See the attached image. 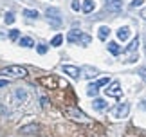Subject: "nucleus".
I'll return each instance as SVG.
<instances>
[{
	"label": "nucleus",
	"instance_id": "aec40b11",
	"mask_svg": "<svg viewBox=\"0 0 146 137\" xmlns=\"http://www.w3.org/2000/svg\"><path fill=\"white\" fill-rule=\"evenodd\" d=\"M15 96H16L18 99H22V101H25V99H27V94L24 92V90H20V88L16 90V92H15Z\"/></svg>",
	"mask_w": 146,
	"mask_h": 137
},
{
	"label": "nucleus",
	"instance_id": "b1692460",
	"mask_svg": "<svg viewBox=\"0 0 146 137\" xmlns=\"http://www.w3.org/2000/svg\"><path fill=\"white\" fill-rule=\"evenodd\" d=\"M13 22H15V15L7 13V15H5V24H13Z\"/></svg>",
	"mask_w": 146,
	"mask_h": 137
},
{
	"label": "nucleus",
	"instance_id": "2eb2a0df",
	"mask_svg": "<svg viewBox=\"0 0 146 137\" xmlns=\"http://www.w3.org/2000/svg\"><path fill=\"white\" fill-rule=\"evenodd\" d=\"M20 45H22V47H33L35 42H33V38L25 36V38H20Z\"/></svg>",
	"mask_w": 146,
	"mask_h": 137
},
{
	"label": "nucleus",
	"instance_id": "f257e3e1",
	"mask_svg": "<svg viewBox=\"0 0 146 137\" xmlns=\"http://www.w3.org/2000/svg\"><path fill=\"white\" fill-rule=\"evenodd\" d=\"M0 74L5 78H11V79H16V78H25L27 76V70L24 67H20V65H9V67H5L0 70Z\"/></svg>",
	"mask_w": 146,
	"mask_h": 137
},
{
	"label": "nucleus",
	"instance_id": "6e6552de",
	"mask_svg": "<svg viewBox=\"0 0 146 137\" xmlns=\"http://www.w3.org/2000/svg\"><path fill=\"white\" fill-rule=\"evenodd\" d=\"M61 68H63V72L69 74V76H72V78H80V68H78V67H74V65H63Z\"/></svg>",
	"mask_w": 146,
	"mask_h": 137
},
{
	"label": "nucleus",
	"instance_id": "dca6fc26",
	"mask_svg": "<svg viewBox=\"0 0 146 137\" xmlns=\"http://www.w3.org/2000/svg\"><path fill=\"white\" fill-rule=\"evenodd\" d=\"M108 51H110L112 54H119V53H121V47H119L115 42H110V43H108Z\"/></svg>",
	"mask_w": 146,
	"mask_h": 137
},
{
	"label": "nucleus",
	"instance_id": "9d476101",
	"mask_svg": "<svg viewBox=\"0 0 146 137\" xmlns=\"http://www.w3.org/2000/svg\"><path fill=\"white\" fill-rule=\"evenodd\" d=\"M94 7H96V2H94V0H83V2H81V9L85 11V13L94 11Z\"/></svg>",
	"mask_w": 146,
	"mask_h": 137
},
{
	"label": "nucleus",
	"instance_id": "412c9836",
	"mask_svg": "<svg viewBox=\"0 0 146 137\" xmlns=\"http://www.w3.org/2000/svg\"><path fill=\"white\" fill-rule=\"evenodd\" d=\"M85 78H92V76H96V68H90V67H87L85 68Z\"/></svg>",
	"mask_w": 146,
	"mask_h": 137
},
{
	"label": "nucleus",
	"instance_id": "f3484780",
	"mask_svg": "<svg viewBox=\"0 0 146 137\" xmlns=\"http://www.w3.org/2000/svg\"><path fill=\"white\" fill-rule=\"evenodd\" d=\"M137 45H139V38H133L132 42H130V45L126 47V53H133V51L137 49Z\"/></svg>",
	"mask_w": 146,
	"mask_h": 137
},
{
	"label": "nucleus",
	"instance_id": "39448f33",
	"mask_svg": "<svg viewBox=\"0 0 146 137\" xmlns=\"http://www.w3.org/2000/svg\"><path fill=\"white\" fill-rule=\"evenodd\" d=\"M106 96H112V98H121V85L119 81H112V85L108 88H105Z\"/></svg>",
	"mask_w": 146,
	"mask_h": 137
},
{
	"label": "nucleus",
	"instance_id": "bb28decb",
	"mask_svg": "<svg viewBox=\"0 0 146 137\" xmlns=\"http://www.w3.org/2000/svg\"><path fill=\"white\" fill-rule=\"evenodd\" d=\"M139 74H141V78H143L144 81H146V67H143L141 70H139Z\"/></svg>",
	"mask_w": 146,
	"mask_h": 137
},
{
	"label": "nucleus",
	"instance_id": "1a4fd4ad",
	"mask_svg": "<svg viewBox=\"0 0 146 137\" xmlns=\"http://www.w3.org/2000/svg\"><path fill=\"white\" fill-rule=\"evenodd\" d=\"M81 34L83 33H80V31H78V29H72L70 33H69V36H67V40H69V42L70 43H80V40H81Z\"/></svg>",
	"mask_w": 146,
	"mask_h": 137
},
{
	"label": "nucleus",
	"instance_id": "f8f14e48",
	"mask_svg": "<svg viewBox=\"0 0 146 137\" xmlns=\"http://www.w3.org/2000/svg\"><path fill=\"white\" fill-rule=\"evenodd\" d=\"M20 132H24V134H35V132H38V124H29V126H22V128H20Z\"/></svg>",
	"mask_w": 146,
	"mask_h": 137
},
{
	"label": "nucleus",
	"instance_id": "393cba45",
	"mask_svg": "<svg viewBox=\"0 0 146 137\" xmlns=\"http://www.w3.org/2000/svg\"><path fill=\"white\" fill-rule=\"evenodd\" d=\"M38 53H40V54H45V53H47V45L40 43V45H38Z\"/></svg>",
	"mask_w": 146,
	"mask_h": 137
},
{
	"label": "nucleus",
	"instance_id": "20e7f679",
	"mask_svg": "<svg viewBox=\"0 0 146 137\" xmlns=\"http://www.w3.org/2000/svg\"><path fill=\"white\" fill-rule=\"evenodd\" d=\"M45 15H47V18L50 22V25H60L61 24V16H60V11L56 9V7H49L45 11Z\"/></svg>",
	"mask_w": 146,
	"mask_h": 137
},
{
	"label": "nucleus",
	"instance_id": "4be33fe9",
	"mask_svg": "<svg viewBox=\"0 0 146 137\" xmlns=\"http://www.w3.org/2000/svg\"><path fill=\"white\" fill-rule=\"evenodd\" d=\"M143 2H144V0H132V2H130V7L135 9V7H139V5H143Z\"/></svg>",
	"mask_w": 146,
	"mask_h": 137
},
{
	"label": "nucleus",
	"instance_id": "cd10ccee",
	"mask_svg": "<svg viewBox=\"0 0 146 137\" xmlns=\"http://www.w3.org/2000/svg\"><path fill=\"white\" fill-rule=\"evenodd\" d=\"M0 87H7V79H0Z\"/></svg>",
	"mask_w": 146,
	"mask_h": 137
},
{
	"label": "nucleus",
	"instance_id": "a211bd4d",
	"mask_svg": "<svg viewBox=\"0 0 146 137\" xmlns=\"http://www.w3.org/2000/svg\"><path fill=\"white\" fill-rule=\"evenodd\" d=\"M61 42H63V34H56L52 38V42H50V45H52V47H58V45H61Z\"/></svg>",
	"mask_w": 146,
	"mask_h": 137
},
{
	"label": "nucleus",
	"instance_id": "9b49d317",
	"mask_svg": "<svg viewBox=\"0 0 146 137\" xmlns=\"http://www.w3.org/2000/svg\"><path fill=\"white\" fill-rule=\"evenodd\" d=\"M117 38L123 40V42H126V40L130 38V29H128V27H121V29L117 31Z\"/></svg>",
	"mask_w": 146,
	"mask_h": 137
},
{
	"label": "nucleus",
	"instance_id": "c85d7f7f",
	"mask_svg": "<svg viewBox=\"0 0 146 137\" xmlns=\"http://www.w3.org/2000/svg\"><path fill=\"white\" fill-rule=\"evenodd\" d=\"M141 16H143V18H144V20H146V7H144V9H143V11H141Z\"/></svg>",
	"mask_w": 146,
	"mask_h": 137
},
{
	"label": "nucleus",
	"instance_id": "a878e982",
	"mask_svg": "<svg viewBox=\"0 0 146 137\" xmlns=\"http://www.w3.org/2000/svg\"><path fill=\"white\" fill-rule=\"evenodd\" d=\"M80 7H81V2H80V0H74V2H72V9L80 11Z\"/></svg>",
	"mask_w": 146,
	"mask_h": 137
},
{
	"label": "nucleus",
	"instance_id": "423d86ee",
	"mask_svg": "<svg viewBox=\"0 0 146 137\" xmlns=\"http://www.w3.org/2000/svg\"><path fill=\"white\" fill-rule=\"evenodd\" d=\"M106 9L112 13H119L123 9V0H106Z\"/></svg>",
	"mask_w": 146,
	"mask_h": 137
},
{
	"label": "nucleus",
	"instance_id": "0eeeda50",
	"mask_svg": "<svg viewBox=\"0 0 146 137\" xmlns=\"http://www.w3.org/2000/svg\"><path fill=\"white\" fill-rule=\"evenodd\" d=\"M67 114L72 117V119H80V121H87V116L80 110H76V108H67Z\"/></svg>",
	"mask_w": 146,
	"mask_h": 137
},
{
	"label": "nucleus",
	"instance_id": "6ab92c4d",
	"mask_svg": "<svg viewBox=\"0 0 146 137\" xmlns=\"http://www.w3.org/2000/svg\"><path fill=\"white\" fill-rule=\"evenodd\" d=\"M24 16H27V18H38V11H35V9H24Z\"/></svg>",
	"mask_w": 146,
	"mask_h": 137
},
{
	"label": "nucleus",
	"instance_id": "4468645a",
	"mask_svg": "<svg viewBox=\"0 0 146 137\" xmlns=\"http://www.w3.org/2000/svg\"><path fill=\"white\" fill-rule=\"evenodd\" d=\"M92 106L96 108V110H103V108H106V103H105V99H94Z\"/></svg>",
	"mask_w": 146,
	"mask_h": 137
},
{
	"label": "nucleus",
	"instance_id": "7ed1b4c3",
	"mask_svg": "<svg viewBox=\"0 0 146 137\" xmlns=\"http://www.w3.org/2000/svg\"><path fill=\"white\" fill-rule=\"evenodd\" d=\"M105 85H108V78H101V79H98L96 83H90V85H88L87 94H88V96H98L99 87H105Z\"/></svg>",
	"mask_w": 146,
	"mask_h": 137
},
{
	"label": "nucleus",
	"instance_id": "f03ea898",
	"mask_svg": "<svg viewBox=\"0 0 146 137\" xmlns=\"http://www.w3.org/2000/svg\"><path fill=\"white\" fill-rule=\"evenodd\" d=\"M128 112H130V105H128V103H121L119 106H115L114 110H112V116L115 119H123V117L128 116Z\"/></svg>",
	"mask_w": 146,
	"mask_h": 137
},
{
	"label": "nucleus",
	"instance_id": "5701e85b",
	"mask_svg": "<svg viewBox=\"0 0 146 137\" xmlns=\"http://www.w3.org/2000/svg\"><path fill=\"white\" fill-rule=\"evenodd\" d=\"M18 36H20V31H18V29H13V31L9 33V38H11V40H16Z\"/></svg>",
	"mask_w": 146,
	"mask_h": 137
},
{
	"label": "nucleus",
	"instance_id": "ddd939ff",
	"mask_svg": "<svg viewBox=\"0 0 146 137\" xmlns=\"http://www.w3.org/2000/svg\"><path fill=\"white\" fill-rule=\"evenodd\" d=\"M108 34H110V29L106 25H101L99 27V40H106V38H108Z\"/></svg>",
	"mask_w": 146,
	"mask_h": 137
}]
</instances>
